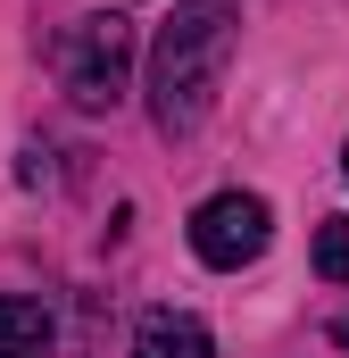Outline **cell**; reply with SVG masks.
Listing matches in <instances>:
<instances>
[{
	"label": "cell",
	"instance_id": "3",
	"mask_svg": "<svg viewBox=\"0 0 349 358\" xmlns=\"http://www.w3.org/2000/svg\"><path fill=\"white\" fill-rule=\"evenodd\" d=\"M266 234H274V208H266L258 192H216V200H200L191 208V259L216 275L250 267L266 250Z\"/></svg>",
	"mask_w": 349,
	"mask_h": 358
},
{
	"label": "cell",
	"instance_id": "1",
	"mask_svg": "<svg viewBox=\"0 0 349 358\" xmlns=\"http://www.w3.org/2000/svg\"><path fill=\"white\" fill-rule=\"evenodd\" d=\"M233 42H242V0H174V17L150 42V117L167 142L200 134V117L216 108Z\"/></svg>",
	"mask_w": 349,
	"mask_h": 358
},
{
	"label": "cell",
	"instance_id": "2",
	"mask_svg": "<svg viewBox=\"0 0 349 358\" xmlns=\"http://www.w3.org/2000/svg\"><path fill=\"white\" fill-rule=\"evenodd\" d=\"M59 76L75 108H117L133 84V25L108 8V17H75L67 25V50H59Z\"/></svg>",
	"mask_w": 349,
	"mask_h": 358
},
{
	"label": "cell",
	"instance_id": "5",
	"mask_svg": "<svg viewBox=\"0 0 349 358\" xmlns=\"http://www.w3.org/2000/svg\"><path fill=\"white\" fill-rule=\"evenodd\" d=\"M50 350V308L42 300H0V358H42Z\"/></svg>",
	"mask_w": 349,
	"mask_h": 358
},
{
	"label": "cell",
	"instance_id": "6",
	"mask_svg": "<svg viewBox=\"0 0 349 358\" xmlns=\"http://www.w3.org/2000/svg\"><path fill=\"white\" fill-rule=\"evenodd\" d=\"M316 275L325 283H349V217H325L316 225Z\"/></svg>",
	"mask_w": 349,
	"mask_h": 358
},
{
	"label": "cell",
	"instance_id": "4",
	"mask_svg": "<svg viewBox=\"0 0 349 358\" xmlns=\"http://www.w3.org/2000/svg\"><path fill=\"white\" fill-rule=\"evenodd\" d=\"M133 358H216V342H208V325H200V317H174V308H158V317H142Z\"/></svg>",
	"mask_w": 349,
	"mask_h": 358
},
{
	"label": "cell",
	"instance_id": "7",
	"mask_svg": "<svg viewBox=\"0 0 349 358\" xmlns=\"http://www.w3.org/2000/svg\"><path fill=\"white\" fill-rule=\"evenodd\" d=\"M341 176H349V150H341Z\"/></svg>",
	"mask_w": 349,
	"mask_h": 358
}]
</instances>
